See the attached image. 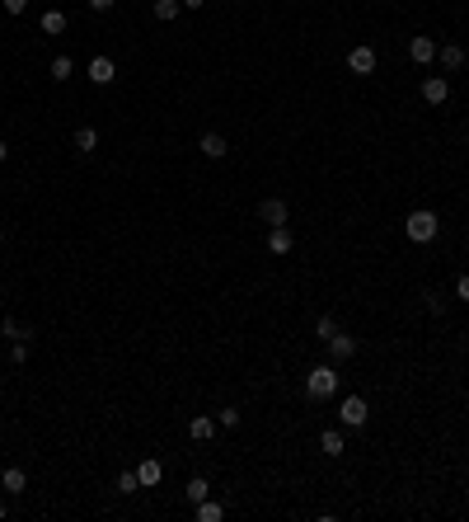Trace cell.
Instances as JSON below:
<instances>
[{"mask_svg":"<svg viewBox=\"0 0 469 522\" xmlns=\"http://www.w3.org/2000/svg\"><path fill=\"white\" fill-rule=\"evenodd\" d=\"M85 76H90L94 85H113V80H118V66H113V57H94L90 66H85Z\"/></svg>","mask_w":469,"mask_h":522,"instance_id":"cell-9","label":"cell"},{"mask_svg":"<svg viewBox=\"0 0 469 522\" xmlns=\"http://www.w3.org/2000/svg\"><path fill=\"white\" fill-rule=\"evenodd\" d=\"M436 61H441L446 71H460V66H465V47H460V43H446V47H436Z\"/></svg>","mask_w":469,"mask_h":522,"instance_id":"cell-15","label":"cell"},{"mask_svg":"<svg viewBox=\"0 0 469 522\" xmlns=\"http://www.w3.org/2000/svg\"><path fill=\"white\" fill-rule=\"evenodd\" d=\"M305 396H310V400L338 396V367H334V363H314L310 376H305Z\"/></svg>","mask_w":469,"mask_h":522,"instance_id":"cell-1","label":"cell"},{"mask_svg":"<svg viewBox=\"0 0 469 522\" xmlns=\"http://www.w3.org/2000/svg\"><path fill=\"white\" fill-rule=\"evenodd\" d=\"M423 99L427 104H446L450 99V80L446 76H423Z\"/></svg>","mask_w":469,"mask_h":522,"instance_id":"cell-8","label":"cell"},{"mask_svg":"<svg viewBox=\"0 0 469 522\" xmlns=\"http://www.w3.org/2000/svg\"><path fill=\"white\" fill-rule=\"evenodd\" d=\"M0 5H5V14H24L29 10V0H0Z\"/></svg>","mask_w":469,"mask_h":522,"instance_id":"cell-29","label":"cell"},{"mask_svg":"<svg viewBox=\"0 0 469 522\" xmlns=\"http://www.w3.org/2000/svg\"><path fill=\"white\" fill-rule=\"evenodd\" d=\"M94 146H99V132H94V127H76V151L80 156H90Z\"/></svg>","mask_w":469,"mask_h":522,"instance_id":"cell-21","label":"cell"},{"mask_svg":"<svg viewBox=\"0 0 469 522\" xmlns=\"http://www.w3.org/2000/svg\"><path fill=\"white\" fill-rule=\"evenodd\" d=\"M0 240H5V226H0Z\"/></svg>","mask_w":469,"mask_h":522,"instance_id":"cell-34","label":"cell"},{"mask_svg":"<svg viewBox=\"0 0 469 522\" xmlns=\"http://www.w3.org/2000/svg\"><path fill=\"white\" fill-rule=\"evenodd\" d=\"M347 71H352V76H371V71H376V47L357 43L352 52H347Z\"/></svg>","mask_w":469,"mask_h":522,"instance_id":"cell-4","label":"cell"},{"mask_svg":"<svg viewBox=\"0 0 469 522\" xmlns=\"http://www.w3.org/2000/svg\"><path fill=\"white\" fill-rule=\"evenodd\" d=\"M179 10H183L179 0H155V19H160V24H169V19H179Z\"/></svg>","mask_w":469,"mask_h":522,"instance_id":"cell-22","label":"cell"},{"mask_svg":"<svg viewBox=\"0 0 469 522\" xmlns=\"http://www.w3.org/2000/svg\"><path fill=\"white\" fill-rule=\"evenodd\" d=\"M334 334H338V320L334 316H319V320H314V339H334Z\"/></svg>","mask_w":469,"mask_h":522,"instance_id":"cell-23","label":"cell"},{"mask_svg":"<svg viewBox=\"0 0 469 522\" xmlns=\"http://www.w3.org/2000/svg\"><path fill=\"white\" fill-rule=\"evenodd\" d=\"M258 216H263V221H268V226H287V203H282V198H263V203H258Z\"/></svg>","mask_w":469,"mask_h":522,"instance_id":"cell-10","label":"cell"},{"mask_svg":"<svg viewBox=\"0 0 469 522\" xmlns=\"http://www.w3.org/2000/svg\"><path fill=\"white\" fill-rule=\"evenodd\" d=\"M455 296H460V301H469V273H460V278H455Z\"/></svg>","mask_w":469,"mask_h":522,"instance_id":"cell-28","label":"cell"},{"mask_svg":"<svg viewBox=\"0 0 469 522\" xmlns=\"http://www.w3.org/2000/svg\"><path fill=\"white\" fill-rule=\"evenodd\" d=\"M0 518H5V503H0Z\"/></svg>","mask_w":469,"mask_h":522,"instance_id":"cell-33","label":"cell"},{"mask_svg":"<svg viewBox=\"0 0 469 522\" xmlns=\"http://www.w3.org/2000/svg\"><path fill=\"white\" fill-rule=\"evenodd\" d=\"M216 428H221V423H216V419H207V414H197V419L188 423V438H192V443H212V438H216Z\"/></svg>","mask_w":469,"mask_h":522,"instance_id":"cell-13","label":"cell"},{"mask_svg":"<svg viewBox=\"0 0 469 522\" xmlns=\"http://www.w3.org/2000/svg\"><path fill=\"white\" fill-rule=\"evenodd\" d=\"M113 489H118V494H136V489H141V480H136V471H123V476L113 480Z\"/></svg>","mask_w":469,"mask_h":522,"instance_id":"cell-24","label":"cell"},{"mask_svg":"<svg viewBox=\"0 0 469 522\" xmlns=\"http://www.w3.org/2000/svg\"><path fill=\"white\" fill-rule=\"evenodd\" d=\"M291 245H296V236H291V226H268V254H291Z\"/></svg>","mask_w":469,"mask_h":522,"instance_id":"cell-11","label":"cell"},{"mask_svg":"<svg viewBox=\"0 0 469 522\" xmlns=\"http://www.w3.org/2000/svg\"><path fill=\"white\" fill-rule=\"evenodd\" d=\"M38 29H43L47 38L66 34V10H43V14H38Z\"/></svg>","mask_w":469,"mask_h":522,"instance_id":"cell-12","label":"cell"},{"mask_svg":"<svg viewBox=\"0 0 469 522\" xmlns=\"http://www.w3.org/2000/svg\"><path fill=\"white\" fill-rule=\"evenodd\" d=\"M47 76H52L56 85H61V80H71V76H76V61H71V57H52V66H47Z\"/></svg>","mask_w":469,"mask_h":522,"instance_id":"cell-19","label":"cell"},{"mask_svg":"<svg viewBox=\"0 0 469 522\" xmlns=\"http://www.w3.org/2000/svg\"><path fill=\"white\" fill-rule=\"evenodd\" d=\"M0 485L10 489V494H24V489H29V476H24L19 466H5V476H0Z\"/></svg>","mask_w":469,"mask_h":522,"instance_id":"cell-17","label":"cell"},{"mask_svg":"<svg viewBox=\"0 0 469 522\" xmlns=\"http://www.w3.org/2000/svg\"><path fill=\"white\" fill-rule=\"evenodd\" d=\"M192 513H197V522H221L225 518V508H221V503H212V499L192 503Z\"/></svg>","mask_w":469,"mask_h":522,"instance_id":"cell-20","label":"cell"},{"mask_svg":"<svg viewBox=\"0 0 469 522\" xmlns=\"http://www.w3.org/2000/svg\"><path fill=\"white\" fill-rule=\"evenodd\" d=\"M183 494H188V503H202V499H212V485H207L202 476H192L188 485H183Z\"/></svg>","mask_w":469,"mask_h":522,"instance_id":"cell-18","label":"cell"},{"mask_svg":"<svg viewBox=\"0 0 469 522\" xmlns=\"http://www.w3.org/2000/svg\"><path fill=\"white\" fill-rule=\"evenodd\" d=\"M160 476H165V466L155 461V456H145L141 466H136V480H141V489H150V485H160Z\"/></svg>","mask_w":469,"mask_h":522,"instance_id":"cell-14","label":"cell"},{"mask_svg":"<svg viewBox=\"0 0 469 522\" xmlns=\"http://www.w3.org/2000/svg\"><path fill=\"white\" fill-rule=\"evenodd\" d=\"M319 452H324V456H343V452H347L343 433H338V428H324V433H319Z\"/></svg>","mask_w":469,"mask_h":522,"instance_id":"cell-16","label":"cell"},{"mask_svg":"<svg viewBox=\"0 0 469 522\" xmlns=\"http://www.w3.org/2000/svg\"><path fill=\"white\" fill-rule=\"evenodd\" d=\"M436 47H441L436 38H408V57H413L418 66H432V61H436Z\"/></svg>","mask_w":469,"mask_h":522,"instance_id":"cell-6","label":"cell"},{"mask_svg":"<svg viewBox=\"0 0 469 522\" xmlns=\"http://www.w3.org/2000/svg\"><path fill=\"white\" fill-rule=\"evenodd\" d=\"M197 151H202V156H207V160H225V156H230V141H225L221 132H202Z\"/></svg>","mask_w":469,"mask_h":522,"instance_id":"cell-7","label":"cell"},{"mask_svg":"<svg viewBox=\"0 0 469 522\" xmlns=\"http://www.w3.org/2000/svg\"><path fill=\"white\" fill-rule=\"evenodd\" d=\"M436 231H441V221H436V212H427V207L408 212V221H403V236L413 240V245H432Z\"/></svg>","mask_w":469,"mask_h":522,"instance_id":"cell-2","label":"cell"},{"mask_svg":"<svg viewBox=\"0 0 469 522\" xmlns=\"http://www.w3.org/2000/svg\"><path fill=\"white\" fill-rule=\"evenodd\" d=\"M5 156H10V146H5V141H0V160H5Z\"/></svg>","mask_w":469,"mask_h":522,"instance_id":"cell-32","label":"cell"},{"mask_svg":"<svg viewBox=\"0 0 469 522\" xmlns=\"http://www.w3.org/2000/svg\"><path fill=\"white\" fill-rule=\"evenodd\" d=\"M183 10H202V5H207V0H179Z\"/></svg>","mask_w":469,"mask_h":522,"instance_id":"cell-31","label":"cell"},{"mask_svg":"<svg viewBox=\"0 0 469 522\" xmlns=\"http://www.w3.org/2000/svg\"><path fill=\"white\" fill-rule=\"evenodd\" d=\"M10 363H29V343H10Z\"/></svg>","mask_w":469,"mask_h":522,"instance_id":"cell-27","label":"cell"},{"mask_svg":"<svg viewBox=\"0 0 469 522\" xmlns=\"http://www.w3.org/2000/svg\"><path fill=\"white\" fill-rule=\"evenodd\" d=\"M85 5H90V10H99V14H103V10H113V0H85Z\"/></svg>","mask_w":469,"mask_h":522,"instance_id":"cell-30","label":"cell"},{"mask_svg":"<svg viewBox=\"0 0 469 522\" xmlns=\"http://www.w3.org/2000/svg\"><path fill=\"white\" fill-rule=\"evenodd\" d=\"M366 419H371V409H366L361 396H347L343 405H338V423H343V428H366Z\"/></svg>","mask_w":469,"mask_h":522,"instance_id":"cell-3","label":"cell"},{"mask_svg":"<svg viewBox=\"0 0 469 522\" xmlns=\"http://www.w3.org/2000/svg\"><path fill=\"white\" fill-rule=\"evenodd\" d=\"M0 334H5V339H10V343H19V339L29 343V329H24L19 320H5V325H0Z\"/></svg>","mask_w":469,"mask_h":522,"instance_id":"cell-25","label":"cell"},{"mask_svg":"<svg viewBox=\"0 0 469 522\" xmlns=\"http://www.w3.org/2000/svg\"><path fill=\"white\" fill-rule=\"evenodd\" d=\"M352 353H357V339H352L347 329H338L334 339H329V363H347Z\"/></svg>","mask_w":469,"mask_h":522,"instance_id":"cell-5","label":"cell"},{"mask_svg":"<svg viewBox=\"0 0 469 522\" xmlns=\"http://www.w3.org/2000/svg\"><path fill=\"white\" fill-rule=\"evenodd\" d=\"M216 423H221V428H239V409H234V405H225L221 414H216Z\"/></svg>","mask_w":469,"mask_h":522,"instance_id":"cell-26","label":"cell"}]
</instances>
